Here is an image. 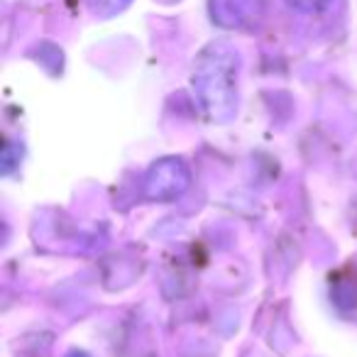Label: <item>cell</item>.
I'll return each mask as SVG.
<instances>
[{"label":"cell","mask_w":357,"mask_h":357,"mask_svg":"<svg viewBox=\"0 0 357 357\" xmlns=\"http://www.w3.org/2000/svg\"><path fill=\"white\" fill-rule=\"evenodd\" d=\"M259 0H211L213 20L223 27H240L257 13Z\"/></svg>","instance_id":"6da1fadb"},{"label":"cell","mask_w":357,"mask_h":357,"mask_svg":"<svg viewBox=\"0 0 357 357\" xmlns=\"http://www.w3.org/2000/svg\"><path fill=\"white\" fill-rule=\"evenodd\" d=\"M289 6L294 10H301V13H321L331 6L333 0H287Z\"/></svg>","instance_id":"3957f363"},{"label":"cell","mask_w":357,"mask_h":357,"mask_svg":"<svg viewBox=\"0 0 357 357\" xmlns=\"http://www.w3.org/2000/svg\"><path fill=\"white\" fill-rule=\"evenodd\" d=\"M91 8V13L98 17H113L118 13H123L132 0H86Z\"/></svg>","instance_id":"7a4b0ae2"}]
</instances>
